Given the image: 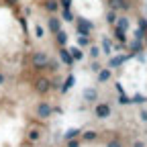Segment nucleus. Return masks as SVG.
Returning <instances> with one entry per match:
<instances>
[{
    "label": "nucleus",
    "instance_id": "30",
    "mask_svg": "<svg viewBox=\"0 0 147 147\" xmlns=\"http://www.w3.org/2000/svg\"><path fill=\"white\" fill-rule=\"evenodd\" d=\"M143 100H145V98H143V96H135V98H131V102H137V104H141V102H143Z\"/></svg>",
    "mask_w": 147,
    "mask_h": 147
},
{
    "label": "nucleus",
    "instance_id": "21",
    "mask_svg": "<svg viewBox=\"0 0 147 147\" xmlns=\"http://www.w3.org/2000/svg\"><path fill=\"white\" fill-rule=\"evenodd\" d=\"M80 135V129H69V131L65 133V141H69V139H76Z\"/></svg>",
    "mask_w": 147,
    "mask_h": 147
},
{
    "label": "nucleus",
    "instance_id": "16",
    "mask_svg": "<svg viewBox=\"0 0 147 147\" xmlns=\"http://www.w3.org/2000/svg\"><path fill=\"white\" fill-rule=\"evenodd\" d=\"M115 39H117L119 43H127V37H125V31H123V29H117V27H115Z\"/></svg>",
    "mask_w": 147,
    "mask_h": 147
},
{
    "label": "nucleus",
    "instance_id": "4",
    "mask_svg": "<svg viewBox=\"0 0 147 147\" xmlns=\"http://www.w3.org/2000/svg\"><path fill=\"white\" fill-rule=\"evenodd\" d=\"M47 29H49V33H57V31H61V18H57V16H49L47 18Z\"/></svg>",
    "mask_w": 147,
    "mask_h": 147
},
{
    "label": "nucleus",
    "instance_id": "13",
    "mask_svg": "<svg viewBox=\"0 0 147 147\" xmlns=\"http://www.w3.org/2000/svg\"><path fill=\"white\" fill-rule=\"evenodd\" d=\"M110 8L113 10H125V8H129V4L125 0H110Z\"/></svg>",
    "mask_w": 147,
    "mask_h": 147
},
{
    "label": "nucleus",
    "instance_id": "26",
    "mask_svg": "<svg viewBox=\"0 0 147 147\" xmlns=\"http://www.w3.org/2000/svg\"><path fill=\"white\" fill-rule=\"evenodd\" d=\"M106 21L115 25V23H117V14H115V12H108V16H106Z\"/></svg>",
    "mask_w": 147,
    "mask_h": 147
},
{
    "label": "nucleus",
    "instance_id": "6",
    "mask_svg": "<svg viewBox=\"0 0 147 147\" xmlns=\"http://www.w3.org/2000/svg\"><path fill=\"white\" fill-rule=\"evenodd\" d=\"M94 113H96V117H98V119H108V117H110V106H108V104H104V102H100V104H96Z\"/></svg>",
    "mask_w": 147,
    "mask_h": 147
},
{
    "label": "nucleus",
    "instance_id": "3",
    "mask_svg": "<svg viewBox=\"0 0 147 147\" xmlns=\"http://www.w3.org/2000/svg\"><path fill=\"white\" fill-rule=\"evenodd\" d=\"M51 113H53V108H51L49 102H39L37 104V117L39 119H49Z\"/></svg>",
    "mask_w": 147,
    "mask_h": 147
},
{
    "label": "nucleus",
    "instance_id": "24",
    "mask_svg": "<svg viewBox=\"0 0 147 147\" xmlns=\"http://www.w3.org/2000/svg\"><path fill=\"white\" fill-rule=\"evenodd\" d=\"M84 139H86V141L96 139V131H86V133H84Z\"/></svg>",
    "mask_w": 147,
    "mask_h": 147
},
{
    "label": "nucleus",
    "instance_id": "23",
    "mask_svg": "<svg viewBox=\"0 0 147 147\" xmlns=\"http://www.w3.org/2000/svg\"><path fill=\"white\" fill-rule=\"evenodd\" d=\"M35 35L39 37V39H43V37H45V31H43L41 25H35Z\"/></svg>",
    "mask_w": 147,
    "mask_h": 147
},
{
    "label": "nucleus",
    "instance_id": "27",
    "mask_svg": "<svg viewBox=\"0 0 147 147\" xmlns=\"http://www.w3.org/2000/svg\"><path fill=\"white\" fill-rule=\"evenodd\" d=\"M59 6L61 8H69L71 6V0H59Z\"/></svg>",
    "mask_w": 147,
    "mask_h": 147
},
{
    "label": "nucleus",
    "instance_id": "12",
    "mask_svg": "<svg viewBox=\"0 0 147 147\" xmlns=\"http://www.w3.org/2000/svg\"><path fill=\"white\" fill-rule=\"evenodd\" d=\"M74 84H76V78H74V76H71V74H69V76L65 78V82H63V86H61L59 90H61V92H63V94H65V92H67V90H71V88H74Z\"/></svg>",
    "mask_w": 147,
    "mask_h": 147
},
{
    "label": "nucleus",
    "instance_id": "19",
    "mask_svg": "<svg viewBox=\"0 0 147 147\" xmlns=\"http://www.w3.org/2000/svg\"><path fill=\"white\" fill-rule=\"evenodd\" d=\"M125 59H127V55H121V57H113V59L108 61V65H110V67H117V65H121Z\"/></svg>",
    "mask_w": 147,
    "mask_h": 147
},
{
    "label": "nucleus",
    "instance_id": "8",
    "mask_svg": "<svg viewBox=\"0 0 147 147\" xmlns=\"http://www.w3.org/2000/svg\"><path fill=\"white\" fill-rule=\"evenodd\" d=\"M43 8L47 10V12H57L59 10V0H45V4H43Z\"/></svg>",
    "mask_w": 147,
    "mask_h": 147
},
{
    "label": "nucleus",
    "instance_id": "14",
    "mask_svg": "<svg viewBox=\"0 0 147 147\" xmlns=\"http://www.w3.org/2000/svg\"><path fill=\"white\" fill-rule=\"evenodd\" d=\"M115 27H117V29L127 31V29H129V18H127V16H117V23H115Z\"/></svg>",
    "mask_w": 147,
    "mask_h": 147
},
{
    "label": "nucleus",
    "instance_id": "22",
    "mask_svg": "<svg viewBox=\"0 0 147 147\" xmlns=\"http://www.w3.org/2000/svg\"><path fill=\"white\" fill-rule=\"evenodd\" d=\"M98 55H100V47H96V45H92V47H90V57H94V59H96Z\"/></svg>",
    "mask_w": 147,
    "mask_h": 147
},
{
    "label": "nucleus",
    "instance_id": "15",
    "mask_svg": "<svg viewBox=\"0 0 147 147\" xmlns=\"http://www.w3.org/2000/svg\"><path fill=\"white\" fill-rule=\"evenodd\" d=\"M74 18H76V16L71 14V10H69V8H63V10H61V21H65V23H71Z\"/></svg>",
    "mask_w": 147,
    "mask_h": 147
},
{
    "label": "nucleus",
    "instance_id": "17",
    "mask_svg": "<svg viewBox=\"0 0 147 147\" xmlns=\"http://www.w3.org/2000/svg\"><path fill=\"white\" fill-rule=\"evenodd\" d=\"M90 45V35H78V47H88Z\"/></svg>",
    "mask_w": 147,
    "mask_h": 147
},
{
    "label": "nucleus",
    "instance_id": "10",
    "mask_svg": "<svg viewBox=\"0 0 147 147\" xmlns=\"http://www.w3.org/2000/svg\"><path fill=\"white\" fill-rule=\"evenodd\" d=\"M96 98H98V92H96L94 88H86V90H84V100H86V102H94Z\"/></svg>",
    "mask_w": 147,
    "mask_h": 147
},
{
    "label": "nucleus",
    "instance_id": "11",
    "mask_svg": "<svg viewBox=\"0 0 147 147\" xmlns=\"http://www.w3.org/2000/svg\"><path fill=\"white\" fill-rule=\"evenodd\" d=\"M69 53H71L74 61H82V59H84V51H82V47H69Z\"/></svg>",
    "mask_w": 147,
    "mask_h": 147
},
{
    "label": "nucleus",
    "instance_id": "28",
    "mask_svg": "<svg viewBox=\"0 0 147 147\" xmlns=\"http://www.w3.org/2000/svg\"><path fill=\"white\" fill-rule=\"evenodd\" d=\"M67 147H80V141H76V139H69V141H67Z\"/></svg>",
    "mask_w": 147,
    "mask_h": 147
},
{
    "label": "nucleus",
    "instance_id": "9",
    "mask_svg": "<svg viewBox=\"0 0 147 147\" xmlns=\"http://www.w3.org/2000/svg\"><path fill=\"white\" fill-rule=\"evenodd\" d=\"M55 43H57L59 47H65L67 45V33L65 31H57L55 33Z\"/></svg>",
    "mask_w": 147,
    "mask_h": 147
},
{
    "label": "nucleus",
    "instance_id": "20",
    "mask_svg": "<svg viewBox=\"0 0 147 147\" xmlns=\"http://www.w3.org/2000/svg\"><path fill=\"white\" fill-rule=\"evenodd\" d=\"M102 51H104V53H108V55L113 53V45H110V41L106 39V37L102 39Z\"/></svg>",
    "mask_w": 147,
    "mask_h": 147
},
{
    "label": "nucleus",
    "instance_id": "1",
    "mask_svg": "<svg viewBox=\"0 0 147 147\" xmlns=\"http://www.w3.org/2000/svg\"><path fill=\"white\" fill-rule=\"evenodd\" d=\"M31 61H33V67L35 69H45L47 67V61H49V55L45 53V51H35L33 55H31Z\"/></svg>",
    "mask_w": 147,
    "mask_h": 147
},
{
    "label": "nucleus",
    "instance_id": "7",
    "mask_svg": "<svg viewBox=\"0 0 147 147\" xmlns=\"http://www.w3.org/2000/svg\"><path fill=\"white\" fill-rule=\"evenodd\" d=\"M59 59L69 67V65H74V57H71V53H69V49L67 47H59Z\"/></svg>",
    "mask_w": 147,
    "mask_h": 147
},
{
    "label": "nucleus",
    "instance_id": "31",
    "mask_svg": "<svg viewBox=\"0 0 147 147\" xmlns=\"http://www.w3.org/2000/svg\"><path fill=\"white\" fill-rule=\"evenodd\" d=\"M108 147H121V143L119 141H113V143H108Z\"/></svg>",
    "mask_w": 147,
    "mask_h": 147
},
{
    "label": "nucleus",
    "instance_id": "5",
    "mask_svg": "<svg viewBox=\"0 0 147 147\" xmlns=\"http://www.w3.org/2000/svg\"><path fill=\"white\" fill-rule=\"evenodd\" d=\"M35 90L39 92V94H47V92L51 90V82H49L47 78H39V80H37V84H35Z\"/></svg>",
    "mask_w": 147,
    "mask_h": 147
},
{
    "label": "nucleus",
    "instance_id": "29",
    "mask_svg": "<svg viewBox=\"0 0 147 147\" xmlns=\"http://www.w3.org/2000/svg\"><path fill=\"white\" fill-rule=\"evenodd\" d=\"M4 82H6V76H4V71L0 69V86H4Z\"/></svg>",
    "mask_w": 147,
    "mask_h": 147
},
{
    "label": "nucleus",
    "instance_id": "2",
    "mask_svg": "<svg viewBox=\"0 0 147 147\" xmlns=\"http://www.w3.org/2000/svg\"><path fill=\"white\" fill-rule=\"evenodd\" d=\"M76 29H78V35H90L92 31H94V25H92L88 18H80V16H78Z\"/></svg>",
    "mask_w": 147,
    "mask_h": 147
},
{
    "label": "nucleus",
    "instance_id": "18",
    "mask_svg": "<svg viewBox=\"0 0 147 147\" xmlns=\"http://www.w3.org/2000/svg\"><path fill=\"white\" fill-rule=\"evenodd\" d=\"M110 80V69H100L98 71V82H108Z\"/></svg>",
    "mask_w": 147,
    "mask_h": 147
},
{
    "label": "nucleus",
    "instance_id": "25",
    "mask_svg": "<svg viewBox=\"0 0 147 147\" xmlns=\"http://www.w3.org/2000/svg\"><path fill=\"white\" fill-rule=\"evenodd\" d=\"M39 137H41V133H39V131H31V133H29V139H31V141H37Z\"/></svg>",
    "mask_w": 147,
    "mask_h": 147
}]
</instances>
